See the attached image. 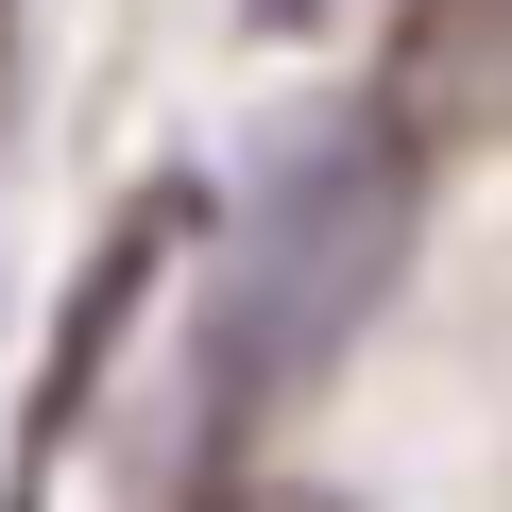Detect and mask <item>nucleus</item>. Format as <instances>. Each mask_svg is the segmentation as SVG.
<instances>
[{
  "instance_id": "nucleus-1",
  "label": "nucleus",
  "mask_w": 512,
  "mask_h": 512,
  "mask_svg": "<svg viewBox=\"0 0 512 512\" xmlns=\"http://www.w3.org/2000/svg\"><path fill=\"white\" fill-rule=\"evenodd\" d=\"M393 256H410V154L376 120H325L274 188H256V239H239V308H222V410L256 393H308L376 291H393Z\"/></svg>"
},
{
  "instance_id": "nucleus-2",
  "label": "nucleus",
  "mask_w": 512,
  "mask_h": 512,
  "mask_svg": "<svg viewBox=\"0 0 512 512\" xmlns=\"http://www.w3.org/2000/svg\"><path fill=\"white\" fill-rule=\"evenodd\" d=\"M376 137L410 171L512 154V0H393V52H376Z\"/></svg>"
},
{
  "instance_id": "nucleus-3",
  "label": "nucleus",
  "mask_w": 512,
  "mask_h": 512,
  "mask_svg": "<svg viewBox=\"0 0 512 512\" xmlns=\"http://www.w3.org/2000/svg\"><path fill=\"white\" fill-rule=\"evenodd\" d=\"M222 512H342V495H308V478H256V495H222Z\"/></svg>"
},
{
  "instance_id": "nucleus-4",
  "label": "nucleus",
  "mask_w": 512,
  "mask_h": 512,
  "mask_svg": "<svg viewBox=\"0 0 512 512\" xmlns=\"http://www.w3.org/2000/svg\"><path fill=\"white\" fill-rule=\"evenodd\" d=\"M0 103H18V0H0Z\"/></svg>"
}]
</instances>
